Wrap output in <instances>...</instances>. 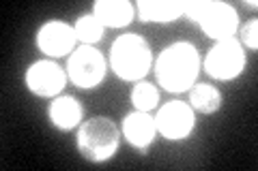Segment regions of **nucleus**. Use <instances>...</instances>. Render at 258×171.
I'll return each instance as SVG.
<instances>
[{"instance_id": "obj_13", "label": "nucleus", "mask_w": 258, "mask_h": 171, "mask_svg": "<svg viewBox=\"0 0 258 171\" xmlns=\"http://www.w3.org/2000/svg\"><path fill=\"white\" fill-rule=\"evenodd\" d=\"M47 116H50L52 124L60 131H71L80 124L82 120V105H80L74 96H58L50 103V109H47Z\"/></svg>"}, {"instance_id": "obj_9", "label": "nucleus", "mask_w": 258, "mask_h": 171, "mask_svg": "<svg viewBox=\"0 0 258 171\" xmlns=\"http://www.w3.org/2000/svg\"><path fill=\"white\" fill-rule=\"evenodd\" d=\"M76 28H71L64 22H47L37 32L39 50L47 56H54V58L76 52Z\"/></svg>"}, {"instance_id": "obj_14", "label": "nucleus", "mask_w": 258, "mask_h": 171, "mask_svg": "<svg viewBox=\"0 0 258 171\" xmlns=\"http://www.w3.org/2000/svg\"><path fill=\"white\" fill-rule=\"evenodd\" d=\"M189 105L191 109H196L198 113L211 116L222 107V92L215 86L209 84H198L189 88Z\"/></svg>"}, {"instance_id": "obj_17", "label": "nucleus", "mask_w": 258, "mask_h": 171, "mask_svg": "<svg viewBox=\"0 0 258 171\" xmlns=\"http://www.w3.org/2000/svg\"><path fill=\"white\" fill-rule=\"evenodd\" d=\"M241 39H243V43H245L252 52L258 50V20L247 22L245 26L241 28Z\"/></svg>"}, {"instance_id": "obj_11", "label": "nucleus", "mask_w": 258, "mask_h": 171, "mask_svg": "<svg viewBox=\"0 0 258 171\" xmlns=\"http://www.w3.org/2000/svg\"><path fill=\"white\" fill-rule=\"evenodd\" d=\"M93 15L103 26L123 28L134 20V5L127 0H99L93 7Z\"/></svg>"}, {"instance_id": "obj_1", "label": "nucleus", "mask_w": 258, "mask_h": 171, "mask_svg": "<svg viewBox=\"0 0 258 171\" xmlns=\"http://www.w3.org/2000/svg\"><path fill=\"white\" fill-rule=\"evenodd\" d=\"M200 71V56L191 43H172L166 47L155 62V75L159 86L168 92H187L196 86Z\"/></svg>"}, {"instance_id": "obj_15", "label": "nucleus", "mask_w": 258, "mask_h": 171, "mask_svg": "<svg viewBox=\"0 0 258 171\" xmlns=\"http://www.w3.org/2000/svg\"><path fill=\"white\" fill-rule=\"evenodd\" d=\"M132 103L138 111H153L159 103L157 88L149 84V81H138L132 90Z\"/></svg>"}, {"instance_id": "obj_2", "label": "nucleus", "mask_w": 258, "mask_h": 171, "mask_svg": "<svg viewBox=\"0 0 258 171\" xmlns=\"http://www.w3.org/2000/svg\"><path fill=\"white\" fill-rule=\"evenodd\" d=\"M151 47L140 35H120L110 50L112 71L123 81H140L151 71Z\"/></svg>"}, {"instance_id": "obj_4", "label": "nucleus", "mask_w": 258, "mask_h": 171, "mask_svg": "<svg viewBox=\"0 0 258 171\" xmlns=\"http://www.w3.org/2000/svg\"><path fill=\"white\" fill-rule=\"evenodd\" d=\"M118 148V128L112 120L97 116L86 120L78 131V150L91 162H103Z\"/></svg>"}, {"instance_id": "obj_12", "label": "nucleus", "mask_w": 258, "mask_h": 171, "mask_svg": "<svg viewBox=\"0 0 258 171\" xmlns=\"http://www.w3.org/2000/svg\"><path fill=\"white\" fill-rule=\"evenodd\" d=\"M185 3H176V0H140L138 3V18L147 24H168L174 22L183 15Z\"/></svg>"}, {"instance_id": "obj_8", "label": "nucleus", "mask_w": 258, "mask_h": 171, "mask_svg": "<svg viewBox=\"0 0 258 171\" xmlns=\"http://www.w3.org/2000/svg\"><path fill=\"white\" fill-rule=\"evenodd\" d=\"M26 86L37 96H56L67 86L64 71L50 60H39L26 71Z\"/></svg>"}, {"instance_id": "obj_7", "label": "nucleus", "mask_w": 258, "mask_h": 171, "mask_svg": "<svg viewBox=\"0 0 258 171\" xmlns=\"http://www.w3.org/2000/svg\"><path fill=\"white\" fill-rule=\"evenodd\" d=\"M194 124H196V116H194L191 105L181 101L166 103L155 116L157 133H161L170 141H179L189 137V133L194 131Z\"/></svg>"}, {"instance_id": "obj_5", "label": "nucleus", "mask_w": 258, "mask_h": 171, "mask_svg": "<svg viewBox=\"0 0 258 171\" xmlns=\"http://www.w3.org/2000/svg\"><path fill=\"white\" fill-rule=\"evenodd\" d=\"M243 69H245V52L235 37L217 41L205 58V71L217 81L235 79L243 73Z\"/></svg>"}, {"instance_id": "obj_16", "label": "nucleus", "mask_w": 258, "mask_h": 171, "mask_svg": "<svg viewBox=\"0 0 258 171\" xmlns=\"http://www.w3.org/2000/svg\"><path fill=\"white\" fill-rule=\"evenodd\" d=\"M103 24L95 18V15H82L76 24V37L78 41H82L84 45H93L97 41L103 39Z\"/></svg>"}, {"instance_id": "obj_10", "label": "nucleus", "mask_w": 258, "mask_h": 171, "mask_svg": "<svg viewBox=\"0 0 258 171\" xmlns=\"http://www.w3.org/2000/svg\"><path fill=\"white\" fill-rule=\"evenodd\" d=\"M123 135L125 139L134 145L136 150L147 152L149 145L153 143L157 135V126H155V118L149 116V111H138L129 113L123 120Z\"/></svg>"}, {"instance_id": "obj_3", "label": "nucleus", "mask_w": 258, "mask_h": 171, "mask_svg": "<svg viewBox=\"0 0 258 171\" xmlns=\"http://www.w3.org/2000/svg\"><path fill=\"white\" fill-rule=\"evenodd\" d=\"M183 15L196 22L207 37L215 41L232 39L239 30V15L226 3H209V0H194L185 3Z\"/></svg>"}, {"instance_id": "obj_6", "label": "nucleus", "mask_w": 258, "mask_h": 171, "mask_svg": "<svg viewBox=\"0 0 258 171\" xmlns=\"http://www.w3.org/2000/svg\"><path fill=\"white\" fill-rule=\"evenodd\" d=\"M67 75L78 88H95L106 77V58L91 45H82L69 56Z\"/></svg>"}]
</instances>
